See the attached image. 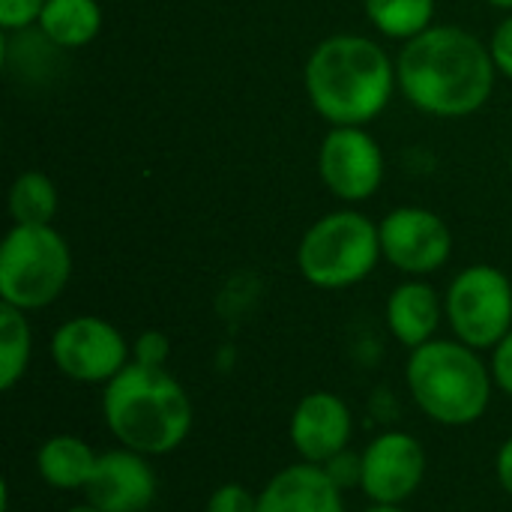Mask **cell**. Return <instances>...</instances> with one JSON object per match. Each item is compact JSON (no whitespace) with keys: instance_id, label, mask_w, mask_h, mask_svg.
Returning <instances> with one entry per match:
<instances>
[{"instance_id":"6da1fadb","label":"cell","mask_w":512,"mask_h":512,"mask_svg":"<svg viewBox=\"0 0 512 512\" xmlns=\"http://www.w3.org/2000/svg\"><path fill=\"white\" fill-rule=\"evenodd\" d=\"M396 78L405 99L438 120L477 114L498 78L492 48L465 27L432 24L420 36L402 42Z\"/></svg>"},{"instance_id":"7a4b0ae2","label":"cell","mask_w":512,"mask_h":512,"mask_svg":"<svg viewBox=\"0 0 512 512\" xmlns=\"http://www.w3.org/2000/svg\"><path fill=\"white\" fill-rule=\"evenodd\" d=\"M303 87L315 114L330 126H369L399 87L396 60L369 36L333 33L312 48Z\"/></svg>"},{"instance_id":"3957f363","label":"cell","mask_w":512,"mask_h":512,"mask_svg":"<svg viewBox=\"0 0 512 512\" xmlns=\"http://www.w3.org/2000/svg\"><path fill=\"white\" fill-rule=\"evenodd\" d=\"M102 420L120 447L159 459L186 444L195 405L168 366L129 363L102 387Z\"/></svg>"},{"instance_id":"277c9868","label":"cell","mask_w":512,"mask_h":512,"mask_svg":"<svg viewBox=\"0 0 512 512\" xmlns=\"http://www.w3.org/2000/svg\"><path fill=\"white\" fill-rule=\"evenodd\" d=\"M405 384L414 405L447 429L480 423L495 393L489 363L459 339H432L408 351Z\"/></svg>"},{"instance_id":"5b68a950","label":"cell","mask_w":512,"mask_h":512,"mask_svg":"<svg viewBox=\"0 0 512 512\" xmlns=\"http://www.w3.org/2000/svg\"><path fill=\"white\" fill-rule=\"evenodd\" d=\"M378 222L360 210H333L315 219L297 246L303 282L321 291H345L366 282L381 264Z\"/></svg>"},{"instance_id":"8992f818","label":"cell","mask_w":512,"mask_h":512,"mask_svg":"<svg viewBox=\"0 0 512 512\" xmlns=\"http://www.w3.org/2000/svg\"><path fill=\"white\" fill-rule=\"evenodd\" d=\"M72 279V249L54 225H12L0 243V303L48 309Z\"/></svg>"},{"instance_id":"52a82bcc","label":"cell","mask_w":512,"mask_h":512,"mask_svg":"<svg viewBox=\"0 0 512 512\" xmlns=\"http://www.w3.org/2000/svg\"><path fill=\"white\" fill-rule=\"evenodd\" d=\"M444 315L453 339L492 351L512 330V282L495 264H471L444 291Z\"/></svg>"},{"instance_id":"ba28073f","label":"cell","mask_w":512,"mask_h":512,"mask_svg":"<svg viewBox=\"0 0 512 512\" xmlns=\"http://www.w3.org/2000/svg\"><path fill=\"white\" fill-rule=\"evenodd\" d=\"M51 360L54 369L87 387H105L132 363V342L99 315H75L66 318L51 336Z\"/></svg>"},{"instance_id":"9c48e42d","label":"cell","mask_w":512,"mask_h":512,"mask_svg":"<svg viewBox=\"0 0 512 512\" xmlns=\"http://www.w3.org/2000/svg\"><path fill=\"white\" fill-rule=\"evenodd\" d=\"M384 261L408 279H426L453 258V231L429 207L405 204L378 222Z\"/></svg>"},{"instance_id":"30bf717a","label":"cell","mask_w":512,"mask_h":512,"mask_svg":"<svg viewBox=\"0 0 512 512\" xmlns=\"http://www.w3.org/2000/svg\"><path fill=\"white\" fill-rule=\"evenodd\" d=\"M429 456L420 438L402 429L375 435L360 453V492L369 504L405 507L426 483Z\"/></svg>"},{"instance_id":"8fae6325","label":"cell","mask_w":512,"mask_h":512,"mask_svg":"<svg viewBox=\"0 0 512 512\" xmlns=\"http://www.w3.org/2000/svg\"><path fill=\"white\" fill-rule=\"evenodd\" d=\"M384 171V150L366 126H330L318 150V174L333 198L345 204L375 198Z\"/></svg>"},{"instance_id":"7c38bea8","label":"cell","mask_w":512,"mask_h":512,"mask_svg":"<svg viewBox=\"0 0 512 512\" xmlns=\"http://www.w3.org/2000/svg\"><path fill=\"white\" fill-rule=\"evenodd\" d=\"M288 438L300 462L327 465L339 453L351 450L354 414L342 396L330 390H312L294 405L288 420Z\"/></svg>"},{"instance_id":"4fadbf2b","label":"cell","mask_w":512,"mask_h":512,"mask_svg":"<svg viewBox=\"0 0 512 512\" xmlns=\"http://www.w3.org/2000/svg\"><path fill=\"white\" fill-rule=\"evenodd\" d=\"M81 495L102 512H147L159 495V477L150 456L117 447L99 453L96 471Z\"/></svg>"},{"instance_id":"5bb4252c","label":"cell","mask_w":512,"mask_h":512,"mask_svg":"<svg viewBox=\"0 0 512 512\" xmlns=\"http://www.w3.org/2000/svg\"><path fill=\"white\" fill-rule=\"evenodd\" d=\"M258 512H348L345 492L321 465L294 462L258 492Z\"/></svg>"},{"instance_id":"9a60e30c","label":"cell","mask_w":512,"mask_h":512,"mask_svg":"<svg viewBox=\"0 0 512 512\" xmlns=\"http://www.w3.org/2000/svg\"><path fill=\"white\" fill-rule=\"evenodd\" d=\"M384 321L390 336L402 348L414 351L438 339V327L447 321L444 297L426 279H405L390 291L384 303Z\"/></svg>"},{"instance_id":"2e32d148","label":"cell","mask_w":512,"mask_h":512,"mask_svg":"<svg viewBox=\"0 0 512 512\" xmlns=\"http://www.w3.org/2000/svg\"><path fill=\"white\" fill-rule=\"evenodd\" d=\"M99 453L78 435L60 432L39 444L33 456V468L39 480L57 492H84L93 471H96Z\"/></svg>"},{"instance_id":"e0dca14e","label":"cell","mask_w":512,"mask_h":512,"mask_svg":"<svg viewBox=\"0 0 512 512\" xmlns=\"http://www.w3.org/2000/svg\"><path fill=\"white\" fill-rule=\"evenodd\" d=\"M36 27L60 48L75 51L90 45L102 30L99 0H48Z\"/></svg>"},{"instance_id":"ac0fdd59","label":"cell","mask_w":512,"mask_h":512,"mask_svg":"<svg viewBox=\"0 0 512 512\" xmlns=\"http://www.w3.org/2000/svg\"><path fill=\"white\" fill-rule=\"evenodd\" d=\"M33 360V330L27 312L0 303V390H15Z\"/></svg>"},{"instance_id":"d6986e66","label":"cell","mask_w":512,"mask_h":512,"mask_svg":"<svg viewBox=\"0 0 512 512\" xmlns=\"http://www.w3.org/2000/svg\"><path fill=\"white\" fill-rule=\"evenodd\" d=\"M369 24L396 42H408L435 24V0H363Z\"/></svg>"},{"instance_id":"ffe728a7","label":"cell","mask_w":512,"mask_h":512,"mask_svg":"<svg viewBox=\"0 0 512 512\" xmlns=\"http://www.w3.org/2000/svg\"><path fill=\"white\" fill-rule=\"evenodd\" d=\"M60 207L57 186L42 171H21L9 186L12 225H51Z\"/></svg>"},{"instance_id":"44dd1931","label":"cell","mask_w":512,"mask_h":512,"mask_svg":"<svg viewBox=\"0 0 512 512\" xmlns=\"http://www.w3.org/2000/svg\"><path fill=\"white\" fill-rule=\"evenodd\" d=\"M3 42V66L9 72H21L24 81H45V72L57 66L60 48L39 27L3 33Z\"/></svg>"},{"instance_id":"7402d4cb","label":"cell","mask_w":512,"mask_h":512,"mask_svg":"<svg viewBox=\"0 0 512 512\" xmlns=\"http://www.w3.org/2000/svg\"><path fill=\"white\" fill-rule=\"evenodd\" d=\"M204 512H258V492L243 483H222L207 495Z\"/></svg>"},{"instance_id":"603a6c76","label":"cell","mask_w":512,"mask_h":512,"mask_svg":"<svg viewBox=\"0 0 512 512\" xmlns=\"http://www.w3.org/2000/svg\"><path fill=\"white\" fill-rule=\"evenodd\" d=\"M48 0H0V27L3 33L36 27Z\"/></svg>"},{"instance_id":"cb8c5ba5","label":"cell","mask_w":512,"mask_h":512,"mask_svg":"<svg viewBox=\"0 0 512 512\" xmlns=\"http://www.w3.org/2000/svg\"><path fill=\"white\" fill-rule=\"evenodd\" d=\"M171 357V342L162 330H144L132 342V363L141 366H168Z\"/></svg>"},{"instance_id":"d4e9b609","label":"cell","mask_w":512,"mask_h":512,"mask_svg":"<svg viewBox=\"0 0 512 512\" xmlns=\"http://www.w3.org/2000/svg\"><path fill=\"white\" fill-rule=\"evenodd\" d=\"M489 369H492L495 390L512 399V330L489 351Z\"/></svg>"},{"instance_id":"484cf974","label":"cell","mask_w":512,"mask_h":512,"mask_svg":"<svg viewBox=\"0 0 512 512\" xmlns=\"http://www.w3.org/2000/svg\"><path fill=\"white\" fill-rule=\"evenodd\" d=\"M327 474H330V480L342 489V492H348V489H360V456H354L351 450H345V453H339L336 459H330L327 465H321Z\"/></svg>"},{"instance_id":"4316f807","label":"cell","mask_w":512,"mask_h":512,"mask_svg":"<svg viewBox=\"0 0 512 512\" xmlns=\"http://www.w3.org/2000/svg\"><path fill=\"white\" fill-rule=\"evenodd\" d=\"M489 48H492L495 66H498V75H504V78L512 81V12L498 24V30L492 33Z\"/></svg>"},{"instance_id":"83f0119b","label":"cell","mask_w":512,"mask_h":512,"mask_svg":"<svg viewBox=\"0 0 512 512\" xmlns=\"http://www.w3.org/2000/svg\"><path fill=\"white\" fill-rule=\"evenodd\" d=\"M495 477H498V486L504 489V495L512 498V435L495 453Z\"/></svg>"},{"instance_id":"f1b7e54d","label":"cell","mask_w":512,"mask_h":512,"mask_svg":"<svg viewBox=\"0 0 512 512\" xmlns=\"http://www.w3.org/2000/svg\"><path fill=\"white\" fill-rule=\"evenodd\" d=\"M363 512H408L405 507H387V504H372V507H366Z\"/></svg>"},{"instance_id":"f546056e","label":"cell","mask_w":512,"mask_h":512,"mask_svg":"<svg viewBox=\"0 0 512 512\" xmlns=\"http://www.w3.org/2000/svg\"><path fill=\"white\" fill-rule=\"evenodd\" d=\"M63 512H102V510H96L93 504H87V501H81V504H75V507H69V510H63Z\"/></svg>"},{"instance_id":"4dcf8cb0","label":"cell","mask_w":512,"mask_h":512,"mask_svg":"<svg viewBox=\"0 0 512 512\" xmlns=\"http://www.w3.org/2000/svg\"><path fill=\"white\" fill-rule=\"evenodd\" d=\"M489 6H495V9H504V12H512V0H486Z\"/></svg>"},{"instance_id":"1f68e13d","label":"cell","mask_w":512,"mask_h":512,"mask_svg":"<svg viewBox=\"0 0 512 512\" xmlns=\"http://www.w3.org/2000/svg\"><path fill=\"white\" fill-rule=\"evenodd\" d=\"M510 171H512V153H510Z\"/></svg>"}]
</instances>
